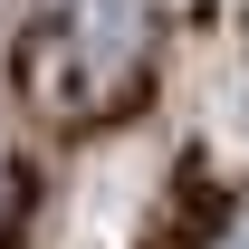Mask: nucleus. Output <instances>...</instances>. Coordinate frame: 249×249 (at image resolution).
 <instances>
[{
    "mask_svg": "<svg viewBox=\"0 0 249 249\" xmlns=\"http://www.w3.org/2000/svg\"><path fill=\"white\" fill-rule=\"evenodd\" d=\"M144 58H154L144 0H48L19 29V96L58 124H87L144 87Z\"/></svg>",
    "mask_w": 249,
    "mask_h": 249,
    "instance_id": "f257e3e1",
    "label": "nucleus"
},
{
    "mask_svg": "<svg viewBox=\"0 0 249 249\" xmlns=\"http://www.w3.org/2000/svg\"><path fill=\"white\" fill-rule=\"evenodd\" d=\"M211 249H249V230H220V240H211Z\"/></svg>",
    "mask_w": 249,
    "mask_h": 249,
    "instance_id": "f03ea898",
    "label": "nucleus"
}]
</instances>
